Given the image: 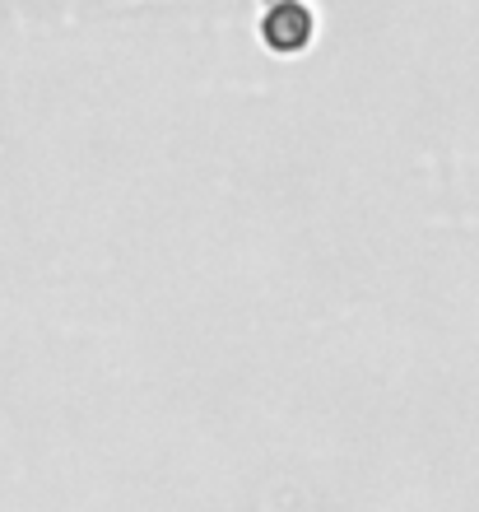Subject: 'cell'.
<instances>
[{"instance_id":"1","label":"cell","mask_w":479,"mask_h":512,"mask_svg":"<svg viewBox=\"0 0 479 512\" xmlns=\"http://www.w3.org/2000/svg\"><path fill=\"white\" fill-rule=\"evenodd\" d=\"M312 33H317V14L307 10L303 0H275L266 14H261V42L266 52L275 56H298L312 47Z\"/></svg>"}]
</instances>
